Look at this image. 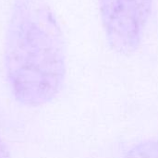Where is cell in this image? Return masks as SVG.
<instances>
[{"label":"cell","mask_w":158,"mask_h":158,"mask_svg":"<svg viewBox=\"0 0 158 158\" xmlns=\"http://www.w3.org/2000/svg\"><path fill=\"white\" fill-rule=\"evenodd\" d=\"M4 62L10 90L23 106H44L60 93L67 72L65 39L46 0H13Z\"/></svg>","instance_id":"6da1fadb"},{"label":"cell","mask_w":158,"mask_h":158,"mask_svg":"<svg viewBox=\"0 0 158 158\" xmlns=\"http://www.w3.org/2000/svg\"><path fill=\"white\" fill-rule=\"evenodd\" d=\"M155 0H98L99 12L109 47L122 56L141 46Z\"/></svg>","instance_id":"7a4b0ae2"},{"label":"cell","mask_w":158,"mask_h":158,"mask_svg":"<svg viewBox=\"0 0 158 158\" xmlns=\"http://www.w3.org/2000/svg\"><path fill=\"white\" fill-rule=\"evenodd\" d=\"M124 158H158V140L144 141L134 145Z\"/></svg>","instance_id":"3957f363"},{"label":"cell","mask_w":158,"mask_h":158,"mask_svg":"<svg viewBox=\"0 0 158 158\" xmlns=\"http://www.w3.org/2000/svg\"><path fill=\"white\" fill-rule=\"evenodd\" d=\"M0 158H10L9 151L5 143V142L0 137Z\"/></svg>","instance_id":"277c9868"}]
</instances>
